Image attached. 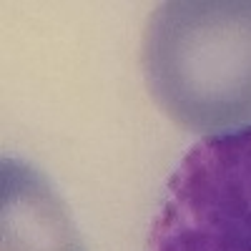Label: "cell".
<instances>
[{
    "instance_id": "6da1fadb",
    "label": "cell",
    "mask_w": 251,
    "mask_h": 251,
    "mask_svg": "<svg viewBox=\"0 0 251 251\" xmlns=\"http://www.w3.org/2000/svg\"><path fill=\"white\" fill-rule=\"evenodd\" d=\"M143 73L178 126L226 133L251 126V0H174L149 20Z\"/></svg>"
},
{
    "instance_id": "3957f363",
    "label": "cell",
    "mask_w": 251,
    "mask_h": 251,
    "mask_svg": "<svg viewBox=\"0 0 251 251\" xmlns=\"http://www.w3.org/2000/svg\"><path fill=\"white\" fill-rule=\"evenodd\" d=\"M0 178L3 251H83L66 203L43 174L5 158Z\"/></svg>"
},
{
    "instance_id": "7a4b0ae2",
    "label": "cell",
    "mask_w": 251,
    "mask_h": 251,
    "mask_svg": "<svg viewBox=\"0 0 251 251\" xmlns=\"http://www.w3.org/2000/svg\"><path fill=\"white\" fill-rule=\"evenodd\" d=\"M149 251H251V126L206 136L186 151Z\"/></svg>"
}]
</instances>
